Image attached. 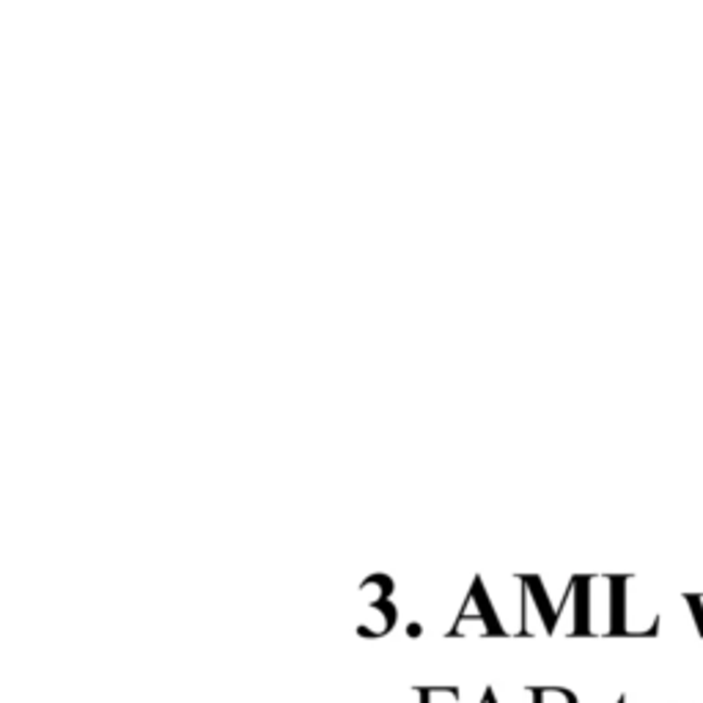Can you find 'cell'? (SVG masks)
Returning a JSON list of instances; mask_svg holds the SVG:
<instances>
[{
    "instance_id": "1",
    "label": "cell",
    "mask_w": 703,
    "mask_h": 703,
    "mask_svg": "<svg viewBox=\"0 0 703 703\" xmlns=\"http://www.w3.org/2000/svg\"><path fill=\"white\" fill-rule=\"evenodd\" d=\"M533 703H577L575 692L561 690V687H530Z\"/></svg>"
},
{
    "instance_id": "2",
    "label": "cell",
    "mask_w": 703,
    "mask_h": 703,
    "mask_svg": "<svg viewBox=\"0 0 703 703\" xmlns=\"http://www.w3.org/2000/svg\"><path fill=\"white\" fill-rule=\"evenodd\" d=\"M685 602L692 607V616H695L698 632L703 635V597H701V593H685Z\"/></svg>"
}]
</instances>
